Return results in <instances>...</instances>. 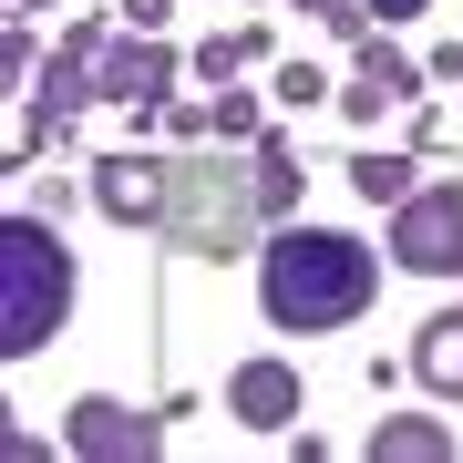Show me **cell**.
<instances>
[{
	"label": "cell",
	"mask_w": 463,
	"mask_h": 463,
	"mask_svg": "<svg viewBox=\"0 0 463 463\" xmlns=\"http://www.w3.org/2000/svg\"><path fill=\"white\" fill-rule=\"evenodd\" d=\"M175 52L155 42V32H124V42H103V62H93V103H124V114H155V103H175Z\"/></svg>",
	"instance_id": "7"
},
{
	"label": "cell",
	"mask_w": 463,
	"mask_h": 463,
	"mask_svg": "<svg viewBox=\"0 0 463 463\" xmlns=\"http://www.w3.org/2000/svg\"><path fill=\"white\" fill-rule=\"evenodd\" d=\"M350 185H361V206H402L412 196V155H350Z\"/></svg>",
	"instance_id": "12"
},
{
	"label": "cell",
	"mask_w": 463,
	"mask_h": 463,
	"mask_svg": "<svg viewBox=\"0 0 463 463\" xmlns=\"http://www.w3.org/2000/svg\"><path fill=\"white\" fill-rule=\"evenodd\" d=\"M0 72H11V83H32V72H42V52H32V21H11V42H0Z\"/></svg>",
	"instance_id": "16"
},
{
	"label": "cell",
	"mask_w": 463,
	"mask_h": 463,
	"mask_svg": "<svg viewBox=\"0 0 463 463\" xmlns=\"http://www.w3.org/2000/svg\"><path fill=\"white\" fill-rule=\"evenodd\" d=\"M258 124H268V114H258V93H237V83L216 93V134H258Z\"/></svg>",
	"instance_id": "15"
},
{
	"label": "cell",
	"mask_w": 463,
	"mask_h": 463,
	"mask_svg": "<svg viewBox=\"0 0 463 463\" xmlns=\"http://www.w3.org/2000/svg\"><path fill=\"white\" fill-rule=\"evenodd\" d=\"M72 309V248H62V216L21 206L0 227V361H32V350L62 330Z\"/></svg>",
	"instance_id": "2"
},
{
	"label": "cell",
	"mask_w": 463,
	"mask_h": 463,
	"mask_svg": "<svg viewBox=\"0 0 463 463\" xmlns=\"http://www.w3.org/2000/svg\"><path fill=\"white\" fill-rule=\"evenodd\" d=\"M412 371H422V392H432V402H453V412H463V309L422 319V340H412Z\"/></svg>",
	"instance_id": "9"
},
{
	"label": "cell",
	"mask_w": 463,
	"mask_h": 463,
	"mask_svg": "<svg viewBox=\"0 0 463 463\" xmlns=\"http://www.w3.org/2000/svg\"><path fill=\"white\" fill-rule=\"evenodd\" d=\"M93 206L114 216V227H165V206H175V165L165 155H93Z\"/></svg>",
	"instance_id": "6"
},
{
	"label": "cell",
	"mask_w": 463,
	"mask_h": 463,
	"mask_svg": "<svg viewBox=\"0 0 463 463\" xmlns=\"http://www.w3.org/2000/svg\"><path fill=\"white\" fill-rule=\"evenodd\" d=\"M155 124H165L175 145H196V134H216V103H155Z\"/></svg>",
	"instance_id": "13"
},
{
	"label": "cell",
	"mask_w": 463,
	"mask_h": 463,
	"mask_svg": "<svg viewBox=\"0 0 463 463\" xmlns=\"http://www.w3.org/2000/svg\"><path fill=\"white\" fill-rule=\"evenodd\" d=\"M62 443L83 463H145L155 443H165V412H134V402H114V392H83L62 412Z\"/></svg>",
	"instance_id": "5"
},
{
	"label": "cell",
	"mask_w": 463,
	"mask_h": 463,
	"mask_svg": "<svg viewBox=\"0 0 463 463\" xmlns=\"http://www.w3.org/2000/svg\"><path fill=\"white\" fill-rule=\"evenodd\" d=\"M443 453H453V432H443V422H422V412L371 422V463H443Z\"/></svg>",
	"instance_id": "10"
},
{
	"label": "cell",
	"mask_w": 463,
	"mask_h": 463,
	"mask_svg": "<svg viewBox=\"0 0 463 463\" xmlns=\"http://www.w3.org/2000/svg\"><path fill=\"white\" fill-rule=\"evenodd\" d=\"M392 258L412 279H453L463 268V185H412L392 206Z\"/></svg>",
	"instance_id": "4"
},
{
	"label": "cell",
	"mask_w": 463,
	"mask_h": 463,
	"mask_svg": "<svg viewBox=\"0 0 463 463\" xmlns=\"http://www.w3.org/2000/svg\"><path fill=\"white\" fill-rule=\"evenodd\" d=\"M32 11H42V0H11V21H32Z\"/></svg>",
	"instance_id": "21"
},
{
	"label": "cell",
	"mask_w": 463,
	"mask_h": 463,
	"mask_svg": "<svg viewBox=\"0 0 463 463\" xmlns=\"http://www.w3.org/2000/svg\"><path fill=\"white\" fill-rule=\"evenodd\" d=\"M309 11H330V0H309Z\"/></svg>",
	"instance_id": "22"
},
{
	"label": "cell",
	"mask_w": 463,
	"mask_h": 463,
	"mask_svg": "<svg viewBox=\"0 0 463 463\" xmlns=\"http://www.w3.org/2000/svg\"><path fill=\"white\" fill-rule=\"evenodd\" d=\"M319 32H340V42H371V0H330V11H319Z\"/></svg>",
	"instance_id": "17"
},
{
	"label": "cell",
	"mask_w": 463,
	"mask_h": 463,
	"mask_svg": "<svg viewBox=\"0 0 463 463\" xmlns=\"http://www.w3.org/2000/svg\"><path fill=\"white\" fill-rule=\"evenodd\" d=\"M381 288V258L350 227H279L258 248V309L268 330H350Z\"/></svg>",
	"instance_id": "1"
},
{
	"label": "cell",
	"mask_w": 463,
	"mask_h": 463,
	"mask_svg": "<svg viewBox=\"0 0 463 463\" xmlns=\"http://www.w3.org/2000/svg\"><path fill=\"white\" fill-rule=\"evenodd\" d=\"M298 175H309L298 145H288L279 124H258V185H248V196H258V206H298Z\"/></svg>",
	"instance_id": "11"
},
{
	"label": "cell",
	"mask_w": 463,
	"mask_h": 463,
	"mask_svg": "<svg viewBox=\"0 0 463 463\" xmlns=\"http://www.w3.org/2000/svg\"><path fill=\"white\" fill-rule=\"evenodd\" d=\"M175 21V0H124V32H165Z\"/></svg>",
	"instance_id": "18"
},
{
	"label": "cell",
	"mask_w": 463,
	"mask_h": 463,
	"mask_svg": "<svg viewBox=\"0 0 463 463\" xmlns=\"http://www.w3.org/2000/svg\"><path fill=\"white\" fill-rule=\"evenodd\" d=\"M371 11H381V21H412V11H432V0H371Z\"/></svg>",
	"instance_id": "20"
},
{
	"label": "cell",
	"mask_w": 463,
	"mask_h": 463,
	"mask_svg": "<svg viewBox=\"0 0 463 463\" xmlns=\"http://www.w3.org/2000/svg\"><path fill=\"white\" fill-rule=\"evenodd\" d=\"M103 42H114V32H103V11H93V21H72V32H62V52H52V72H42V93H32V114H21V134H11V165H32L42 145H62V134L83 124Z\"/></svg>",
	"instance_id": "3"
},
{
	"label": "cell",
	"mask_w": 463,
	"mask_h": 463,
	"mask_svg": "<svg viewBox=\"0 0 463 463\" xmlns=\"http://www.w3.org/2000/svg\"><path fill=\"white\" fill-rule=\"evenodd\" d=\"M432 83H463V42H443V52H432Z\"/></svg>",
	"instance_id": "19"
},
{
	"label": "cell",
	"mask_w": 463,
	"mask_h": 463,
	"mask_svg": "<svg viewBox=\"0 0 463 463\" xmlns=\"http://www.w3.org/2000/svg\"><path fill=\"white\" fill-rule=\"evenodd\" d=\"M319 93H330V72H319V62H279V103H298V114H309Z\"/></svg>",
	"instance_id": "14"
},
{
	"label": "cell",
	"mask_w": 463,
	"mask_h": 463,
	"mask_svg": "<svg viewBox=\"0 0 463 463\" xmlns=\"http://www.w3.org/2000/svg\"><path fill=\"white\" fill-rule=\"evenodd\" d=\"M227 412L248 432H288L298 412H309V381H298V361H268V350H258V361L227 371Z\"/></svg>",
	"instance_id": "8"
}]
</instances>
